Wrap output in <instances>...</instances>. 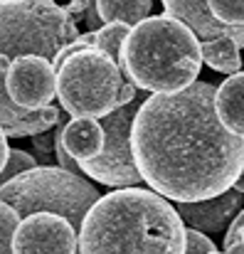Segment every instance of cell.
Instances as JSON below:
<instances>
[{
  "mask_svg": "<svg viewBox=\"0 0 244 254\" xmlns=\"http://www.w3.org/2000/svg\"><path fill=\"white\" fill-rule=\"evenodd\" d=\"M235 190H240V192H244V168H242V173H240V178L235 180V185H232Z\"/></svg>",
  "mask_w": 244,
  "mask_h": 254,
  "instance_id": "obj_23",
  "label": "cell"
},
{
  "mask_svg": "<svg viewBox=\"0 0 244 254\" xmlns=\"http://www.w3.org/2000/svg\"><path fill=\"white\" fill-rule=\"evenodd\" d=\"M128 30L131 27L123 25V22H106V25H101L96 30V45L94 47L106 52L119 64V69H126L123 67V57H121V47H123V40H126Z\"/></svg>",
  "mask_w": 244,
  "mask_h": 254,
  "instance_id": "obj_16",
  "label": "cell"
},
{
  "mask_svg": "<svg viewBox=\"0 0 244 254\" xmlns=\"http://www.w3.org/2000/svg\"><path fill=\"white\" fill-rule=\"evenodd\" d=\"M225 254H244V245L240 242V245H232L230 250H225Z\"/></svg>",
  "mask_w": 244,
  "mask_h": 254,
  "instance_id": "obj_24",
  "label": "cell"
},
{
  "mask_svg": "<svg viewBox=\"0 0 244 254\" xmlns=\"http://www.w3.org/2000/svg\"><path fill=\"white\" fill-rule=\"evenodd\" d=\"M168 15L185 22L197 40L232 37L244 47V0H161Z\"/></svg>",
  "mask_w": 244,
  "mask_h": 254,
  "instance_id": "obj_8",
  "label": "cell"
},
{
  "mask_svg": "<svg viewBox=\"0 0 244 254\" xmlns=\"http://www.w3.org/2000/svg\"><path fill=\"white\" fill-rule=\"evenodd\" d=\"M7 153H10V146H7V136H5V131L0 128V170L5 168V163H7Z\"/></svg>",
  "mask_w": 244,
  "mask_h": 254,
  "instance_id": "obj_22",
  "label": "cell"
},
{
  "mask_svg": "<svg viewBox=\"0 0 244 254\" xmlns=\"http://www.w3.org/2000/svg\"><path fill=\"white\" fill-rule=\"evenodd\" d=\"M47 131H50V128H47ZM47 131L30 136L35 151L40 153V163H47V161H50V151H55V131H52V133H47Z\"/></svg>",
  "mask_w": 244,
  "mask_h": 254,
  "instance_id": "obj_20",
  "label": "cell"
},
{
  "mask_svg": "<svg viewBox=\"0 0 244 254\" xmlns=\"http://www.w3.org/2000/svg\"><path fill=\"white\" fill-rule=\"evenodd\" d=\"M240 242L244 245V225H242V230H240Z\"/></svg>",
  "mask_w": 244,
  "mask_h": 254,
  "instance_id": "obj_25",
  "label": "cell"
},
{
  "mask_svg": "<svg viewBox=\"0 0 244 254\" xmlns=\"http://www.w3.org/2000/svg\"><path fill=\"white\" fill-rule=\"evenodd\" d=\"M153 0H96L101 22H123L128 27L151 17Z\"/></svg>",
  "mask_w": 244,
  "mask_h": 254,
  "instance_id": "obj_15",
  "label": "cell"
},
{
  "mask_svg": "<svg viewBox=\"0 0 244 254\" xmlns=\"http://www.w3.org/2000/svg\"><path fill=\"white\" fill-rule=\"evenodd\" d=\"M77 230L55 212L22 217L12 237V254H77Z\"/></svg>",
  "mask_w": 244,
  "mask_h": 254,
  "instance_id": "obj_10",
  "label": "cell"
},
{
  "mask_svg": "<svg viewBox=\"0 0 244 254\" xmlns=\"http://www.w3.org/2000/svg\"><path fill=\"white\" fill-rule=\"evenodd\" d=\"M244 207V192L230 188L215 197L207 200H195V202H178V215L183 220L185 227H192L197 232L212 235V232H222L232 217Z\"/></svg>",
  "mask_w": 244,
  "mask_h": 254,
  "instance_id": "obj_11",
  "label": "cell"
},
{
  "mask_svg": "<svg viewBox=\"0 0 244 254\" xmlns=\"http://www.w3.org/2000/svg\"><path fill=\"white\" fill-rule=\"evenodd\" d=\"M99 197L89 180L57 166L30 168L0 188V202H7L20 220L35 212H55L69 220L74 230L81 227L84 215Z\"/></svg>",
  "mask_w": 244,
  "mask_h": 254,
  "instance_id": "obj_5",
  "label": "cell"
},
{
  "mask_svg": "<svg viewBox=\"0 0 244 254\" xmlns=\"http://www.w3.org/2000/svg\"><path fill=\"white\" fill-rule=\"evenodd\" d=\"M37 166H40V161H35V156H30V153H25L20 148H10L7 163H5V168L0 170V188L7 180H12L15 175H20V173H25L30 168H37Z\"/></svg>",
  "mask_w": 244,
  "mask_h": 254,
  "instance_id": "obj_17",
  "label": "cell"
},
{
  "mask_svg": "<svg viewBox=\"0 0 244 254\" xmlns=\"http://www.w3.org/2000/svg\"><path fill=\"white\" fill-rule=\"evenodd\" d=\"M215 109L225 128L244 136V72L230 74L215 91Z\"/></svg>",
  "mask_w": 244,
  "mask_h": 254,
  "instance_id": "obj_13",
  "label": "cell"
},
{
  "mask_svg": "<svg viewBox=\"0 0 244 254\" xmlns=\"http://www.w3.org/2000/svg\"><path fill=\"white\" fill-rule=\"evenodd\" d=\"M200 52L202 62L222 74H237L242 72V55L240 47L232 37H212V40H200Z\"/></svg>",
  "mask_w": 244,
  "mask_h": 254,
  "instance_id": "obj_14",
  "label": "cell"
},
{
  "mask_svg": "<svg viewBox=\"0 0 244 254\" xmlns=\"http://www.w3.org/2000/svg\"><path fill=\"white\" fill-rule=\"evenodd\" d=\"M121 57L136 89L151 94L180 91L202 69L197 35L168 12L133 25L123 40Z\"/></svg>",
  "mask_w": 244,
  "mask_h": 254,
  "instance_id": "obj_4",
  "label": "cell"
},
{
  "mask_svg": "<svg viewBox=\"0 0 244 254\" xmlns=\"http://www.w3.org/2000/svg\"><path fill=\"white\" fill-rule=\"evenodd\" d=\"M79 254H185V225L156 190L116 188L84 215Z\"/></svg>",
  "mask_w": 244,
  "mask_h": 254,
  "instance_id": "obj_2",
  "label": "cell"
},
{
  "mask_svg": "<svg viewBox=\"0 0 244 254\" xmlns=\"http://www.w3.org/2000/svg\"><path fill=\"white\" fill-rule=\"evenodd\" d=\"M215 86L192 82L151 94L131 126V153L141 178L165 200L195 202L235 185L244 168V136L222 126Z\"/></svg>",
  "mask_w": 244,
  "mask_h": 254,
  "instance_id": "obj_1",
  "label": "cell"
},
{
  "mask_svg": "<svg viewBox=\"0 0 244 254\" xmlns=\"http://www.w3.org/2000/svg\"><path fill=\"white\" fill-rule=\"evenodd\" d=\"M126 69L96 47L69 55L57 69V96L72 119H101L119 106Z\"/></svg>",
  "mask_w": 244,
  "mask_h": 254,
  "instance_id": "obj_6",
  "label": "cell"
},
{
  "mask_svg": "<svg viewBox=\"0 0 244 254\" xmlns=\"http://www.w3.org/2000/svg\"><path fill=\"white\" fill-rule=\"evenodd\" d=\"M138 101H128L123 106H116L111 114L101 116V128H104V148L96 158L91 161H77L79 170L91 178L99 180L101 185L109 188H133L143 178L133 163L131 153V126L138 111Z\"/></svg>",
  "mask_w": 244,
  "mask_h": 254,
  "instance_id": "obj_7",
  "label": "cell"
},
{
  "mask_svg": "<svg viewBox=\"0 0 244 254\" xmlns=\"http://www.w3.org/2000/svg\"><path fill=\"white\" fill-rule=\"evenodd\" d=\"M5 91L25 111L45 109L57 96V69L40 55H22L5 72Z\"/></svg>",
  "mask_w": 244,
  "mask_h": 254,
  "instance_id": "obj_9",
  "label": "cell"
},
{
  "mask_svg": "<svg viewBox=\"0 0 244 254\" xmlns=\"http://www.w3.org/2000/svg\"><path fill=\"white\" fill-rule=\"evenodd\" d=\"M60 141L74 161H91L104 148V128L96 119H72L64 124Z\"/></svg>",
  "mask_w": 244,
  "mask_h": 254,
  "instance_id": "obj_12",
  "label": "cell"
},
{
  "mask_svg": "<svg viewBox=\"0 0 244 254\" xmlns=\"http://www.w3.org/2000/svg\"><path fill=\"white\" fill-rule=\"evenodd\" d=\"M79 35L77 22L55 0H0V128L7 138L35 136L60 121V109L25 111L5 91V72L22 55L55 60Z\"/></svg>",
  "mask_w": 244,
  "mask_h": 254,
  "instance_id": "obj_3",
  "label": "cell"
},
{
  "mask_svg": "<svg viewBox=\"0 0 244 254\" xmlns=\"http://www.w3.org/2000/svg\"><path fill=\"white\" fill-rule=\"evenodd\" d=\"M215 250H217L215 242L205 232H197L192 227L185 230V254H210Z\"/></svg>",
  "mask_w": 244,
  "mask_h": 254,
  "instance_id": "obj_19",
  "label": "cell"
},
{
  "mask_svg": "<svg viewBox=\"0 0 244 254\" xmlns=\"http://www.w3.org/2000/svg\"><path fill=\"white\" fill-rule=\"evenodd\" d=\"M91 2H94V0H72L69 5H64V10H67V12L72 15V20H74V17H79V15L86 10V7H89V5H91Z\"/></svg>",
  "mask_w": 244,
  "mask_h": 254,
  "instance_id": "obj_21",
  "label": "cell"
},
{
  "mask_svg": "<svg viewBox=\"0 0 244 254\" xmlns=\"http://www.w3.org/2000/svg\"><path fill=\"white\" fill-rule=\"evenodd\" d=\"M17 225L20 215L7 202H0V254H12V237Z\"/></svg>",
  "mask_w": 244,
  "mask_h": 254,
  "instance_id": "obj_18",
  "label": "cell"
}]
</instances>
